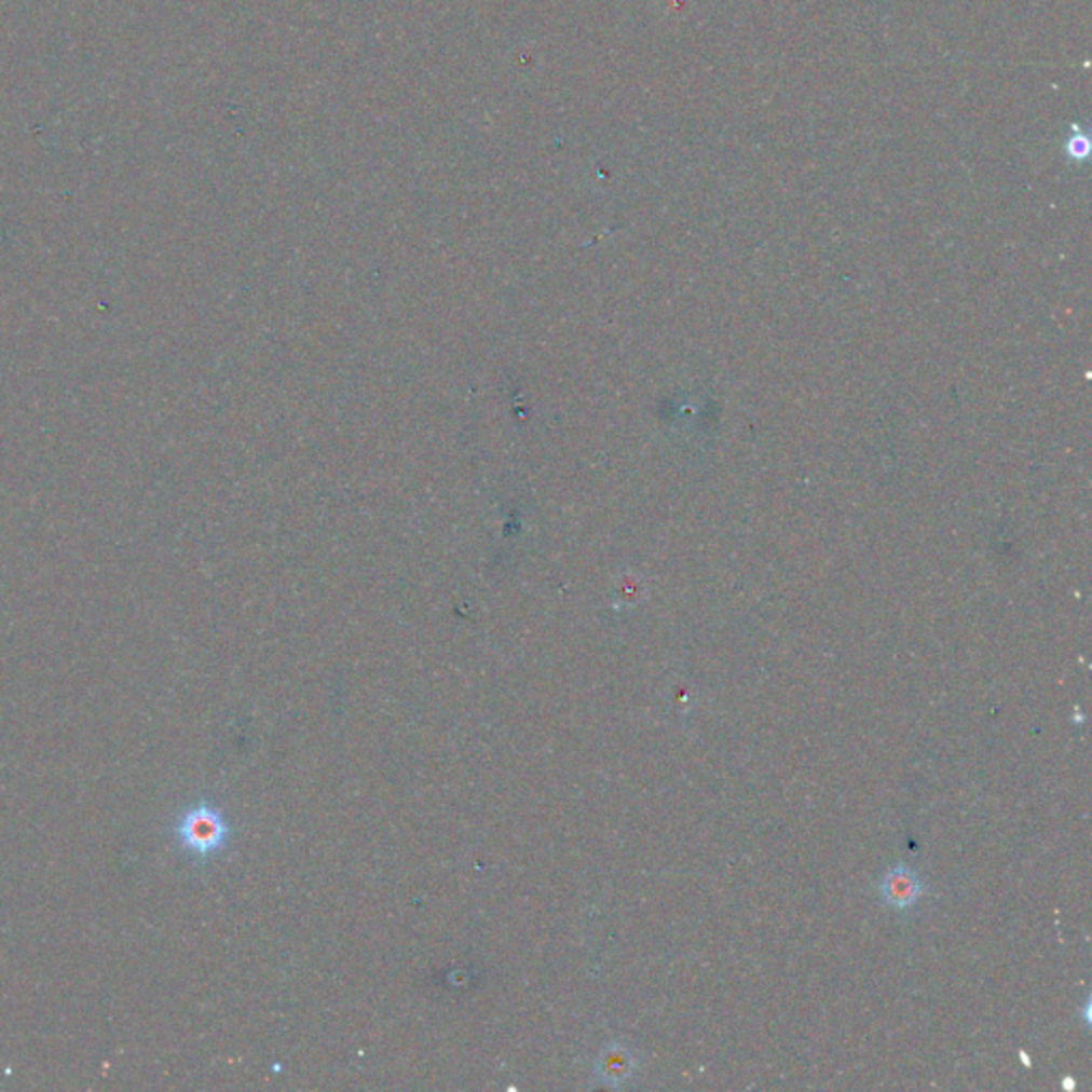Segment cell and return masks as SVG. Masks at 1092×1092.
<instances>
[{
	"mask_svg": "<svg viewBox=\"0 0 1092 1092\" xmlns=\"http://www.w3.org/2000/svg\"><path fill=\"white\" fill-rule=\"evenodd\" d=\"M922 895H924V882L907 864H899V866L890 869L879 882V897L892 910H911L919 901Z\"/></svg>",
	"mask_w": 1092,
	"mask_h": 1092,
	"instance_id": "obj_2",
	"label": "cell"
},
{
	"mask_svg": "<svg viewBox=\"0 0 1092 1092\" xmlns=\"http://www.w3.org/2000/svg\"><path fill=\"white\" fill-rule=\"evenodd\" d=\"M600 1065H602V1076L606 1080H611L613 1084L622 1082V1080H628L634 1071V1056L630 1054V1050L622 1048V1046H611L602 1059H600Z\"/></svg>",
	"mask_w": 1092,
	"mask_h": 1092,
	"instance_id": "obj_3",
	"label": "cell"
},
{
	"mask_svg": "<svg viewBox=\"0 0 1092 1092\" xmlns=\"http://www.w3.org/2000/svg\"><path fill=\"white\" fill-rule=\"evenodd\" d=\"M176 838L183 851L194 858H207L220 851L229 838V825L218 809L196 805L186 809L174 825Z\"/></svg>",
	"mask_w": 1092,
	"mask_h": 1092,
	"instance_id": "obj_1",
	"label": "cell"
}]
</instances>
